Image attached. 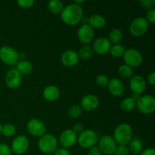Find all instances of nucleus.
<instances>
[{
  "label": "nucleus",
  "instance_id": "13",
  "mask_svg": "<svg viewBox=\"0 0 155 155\" xmlns=\"http://www.w3.org/2000/svg\"><path fill=\"white\" fill-rule=\"evenodd\" d=\"M77 142V135L71 129L62 132L59 137V142L62 148L68 149L74 146Z\"/></svg>",
  "mask_w": 155,
  "mask_h": 155
},
{
  "label": "nucleus",
  "instance_id": "37",
  "mask_svg": "<svg viewBox=\"0 0 155 155\" xmlns=\"http://www.w3.org/2000/svg\"><path fill=\"white\" fill-rule=\"evenodd\" d=\"M145 19L148 21V23L151 24H154L155 22V10L154 8L150 9L147 12L146 18Z\"/></svg>",
  "mask_w": 155,
  "mask_h": 155
},
{
  "label": "nucleus",
  "instance_id": "18",
  "mask_svg": "<svg viewBox=\"0 0 155 155\" xmlns=\"http://www.w3.org/2000/svg\"><path fill=\"white\" fill-rule=\"evenodd\" d=\"M79 59L80 58H79L78 53L72 49L67 50L62 54L61 58L62 64L68 68L77 65L79 62Z\"/></svg>",
  "mask_w": 155,
  "mask_h": 155
},
{
  "label": "nucleus",
  "instance_id": "10",
  "mask_svg": "<svg viewBox=\"0 0 155 155\" xmlns=\"http://www.w3.org/2000/svg\"><path fill=\"white\" fill-rule=\"evenodd\" d=\"M30 147V141L25 136H18L12 141L11 145V150L12 153L17 155L25 154Z\"/></svg>",
  "mask_w": 155,
  "mask_h": 155
},
{
  "label": "nucleus",
  "instance_id": "21",
  "mask_svg": "<svg viewBox=\"0 0 155 155\" xmlns=\"http://www.w3.org/2000/svg\"><path fill=\"white\" fill-rule=\"evenodd\" d=\"M88 24L93 29H101L106 25V19L102 15H93L88 19Z\"/></svg>",
  "mask_w": 155,
  "mask_h": 155
},
{
  "label": "nucleus",
  "instance_id": "17",
  "mask_svg": "<svg viewBox=\"0 0 155 155\" xmlns=\"http://www.w3.org/2000/svg\"><path fill=\"white\" fill-rule=\"evenodd\" d=\"M92 47L94 52L98 54L103 55V54H105L107 52H109L110 47H111V44L109 42L107 38L101 36V37L98 38L94 41Z\"/></svg>",
  "mask_w": 155,
  "mask_h": 155
},
{
  "label": "nucleus",
  "instance_id": "14",
  "mask_svg": "<svg viewBox=\"0 0 155 155\" xmlns=\"http://www.w3.org/2000/svg\"><path fill=\"white\" fill-rule=\"evenodd\" d=\"M22 82V75L16 69H12L8 71L5 76L6 86L12 89L19 87Z\"/></svg>",
  "mask_w": 155,
  "mask_h": 155
},
{
  "label": "nucleus",
  "instance_id": "35",
  "mask_svg": "<svg viewBox=\"0 0 155 155\" xmlns=\"http://www.w3.org/2000/svg\"><path fill=\"white\" fill-rule=\"evenodd\" d=\"M18 5L24 8H31L34 4V1L33 0H18L17 1Z\"/></svg>",
  "mask_w": 155,
  "mask_h": 155
},
{
  "label": "nucleus",
  "instance_id": "43",
  "mask_svg": "<svg viewBox=\"0 0 155 155\" xmlns=\"http://www.w3.org/2000/svg\"><path fill=\"white\" fill-rule=\"evenodd\" d=\"M85 2V1H83V0H81V1H74L73 2V3H74V4H76V5H80V4H83V3H84Z\"/></svg>",
  "mask_w": 155,
  "mask_h": 155
},
{
  "label": "nucleus",
  "instance_id": "41",
  "mask_svg": "<svg viewBox=\"0 0 155 155\" xmlns=\"http://www.w3.org/2000/svg\"><path fill=\"white\" fill-rule=\"evenodd\" d=\"M139 155H155V150L153 148H148L142 150Z\"/></svg>",
  "mask_w": 155,
  "mask_h": 155
},
{
  "label": "nucleus",
  "instance_id": "5",
  "mask_svg": "<svg viewBox=\"0 0 155 155\" xmlns=\"http://www.w3.org/2000/svg\"><path fill=\"white\" fill-rule=\"evenodd\" d=\"M20 54L15 48L5 45L0 48V60L8 65H14L18 63Z\"/></svg>",
  "mask_w": 155,
  "mask_h": 155
},
{
  "label": "nucleus",
  "instance_id": "32",
  "mask_svg": "<svg viewBox=\"0 0 155 155\" xmlns=\"http://www.w3.org/2000/svg\"><path fill=\"white\" fill-rule=\"evenodd\" d=\"M109 83V78L104 74H100L95 79V83L98 87L104 88L107 86Z\"/></svg>",
  "mask_w": 155,
  "mask_h": 155
},
{
  "label": "nucleus",
  "instance_id": "34",
  "mask_svg": "<svg viewBox=\"0 0 155 155\" xmlns=\"http://www.w3.org/2000/svg\"><path fill=\"white\" fill-rule=\"evenodd\" d=\"M0 155H12L11 148L5 143H0Z\"/></svg>",
  "mask_w": 155,
  "mask_h": 155
},
{
  "label": "nucleus",
  "instance_id": "4",
  "mask_svg": "<svg viewBox=\"0 0 155 155\" xmlns=\"http://www.w3.org/2000/svg\"><path fill=\"white\" fill-rule=\"evenodd\" d=\"M38 148L45 154H53L58 148V139L53 135L45 133L39 138Z\"/></svg>",
  "mask_w": 155,
  "mask_h": 155
},
{
  "label": "nucleus",
  "instance_id": "38",
  "mask_svg": "<svg viewBox=\"0 0 155 155\" xmlns=\"http://www.w3.org/2000/svg\"><path fill=\"white\" fill-rule=\"evenodd\" d=\"M53 155H71L68 149L64 148H58L53 152Z\"/></svg>",
  "mask_w": 155,
  "mask_h": 155
},
{
  "label": "nucleus",
  "instance_id": "6",
  "mask_svg": "<svg viewBox=\"0 0 155 155\" xmlns=\"http://www.w3.org/2000/svg\"><path fill=\"white\" fill-rule=\"evenodd\" d=\"M136 107L139 112L144 114H151L155 110V98L150 95L140 96L136 101Z\"/></svg>",
  "mask_w": 155,
  "mask_h": 155
},
{
  "label": "nucleus",
  "instance_id": "3",
  "mask_svg": "<svg viewBox=\"0 0 155 155\" xmlns=\"http://www.w3.org/2000/svg\"><path fill=\"white\" fill-rule=\"evenodd\" d=\"M98 136L95 131L92 130H83L79 134L77 137V142L81 148L85 149H89L95 146L98 141Z\"/></svg>",
  "mask_w": 155,
  "mask_h": 155
},
{
  "label": "nucleus",
  "instance_id": "19",
  "mask_svg": "<svg viewBox=\"0 0 155 155\" xmlns=\"http://www.w3.org/2000/svg\"><path fill=\"white\" fill-rule=\"evenodd\" d=\"M107 88L111 95L114 96H120L124 92V85L120 80L117 78H113L109 80Z\"/></svg>",
  "mask_w": 155,
  "mask_h": 155
},
{
  "label": "nucleus",
  "instance_id": "16",
  "mask_svg": "<svg viewBox=\"0 0 155 155\" xmlns=\"http://www.w3.org/2000/svg\"><path fill=\"white\" fill-rule=\"evenodd\" d=\"M99 105V100L98 97L92 94L85 95L80 101V107L86 111H93Z\"/></svg>",
  "mask_w": 155,
  "mask_h": 155
},
{
  "label": "nucleus",
  "instance_id": "26",
  "mask_svg": "<svg viewBox=\"0 0 155 155\" xmlns=\"http://www.w3.org/2000/svg\"><path fill=\"white\" fill-rule=\"evenodd\" d=\"M123 36H124V34H123V32L121 31V30L115 28L110 30L107 39L110 42V44L115 45V44H120V42L123 39Z\"/></svg>",
  "mask_w": 155,
  "mask_h": 155
},
{
  "label": "nucleus",
  "instance_id": "20",
  "mask_svg": "<svg viewBox=\"0 0 155 155\" xmlns=\"http://www.w3.org/2000/svg\"><path fill=\"white\" fill-rule=\"evenodd\" d=\"M44 99L48 101H54L60 97V90L57 86L54 85H50L44 89L42 92Z\"/></svg>",
  "mask_w": 155,
  "mask_h": 155
},
{
  "label": "nucleus",
  "instance_id": "2",
  "mask_svg": "<svg viewBox=\"0 0 155 155\" xmlns=\"http://www.w3.org/2000/svg\"><path fill=\"white\" fill-rule=\"evenodd\" d=\"M114 139L119 145H127L133 138V129L128 124H121L115 128Z\"/></svg>",
  "mask_w": 155,
  "mask_h": 155
},
{
  "label": "nucleus",
  "instance_id": "30",
  "mask_svg": "<svg viewBox=\"0 0 155 155\" xmlns=\"http://www.w3.org/2000/svg\"><path fill=\"white\" fill-rule=\"evenodd\" d=\"M15 133H16V128L13 124H6L2 127L1 134H2L5 137H12L15 136Z\"/></svg>",
  "mask_w": 155,
  "mask_h": 155
},
{
  "label": "nucleus",
  "instance_id": "12",
  "mask_svg": "<svg viewBox=\"0 0 155 155\" xmlns=\"http://www.w3.org/2000/svg\"><path fill=\"white\" fill-rule=\"evenodd\" d=\"M95 36V30L88 24H83L80 27L77 31V37L84 45H89L92 42Z\"/></svg>",
  "mask_w": 155,
  "mask_h": 155
},
{
  "label": "nucleus",
  "instance_id": "40",
  "mask_svg": "<svg viewBox=\"0 0 155 155\" xmlns=\"http://www.w3.org/2000/svg\"><path fill=\"white\" fill-rule=\"evenodd\" d=\"M102 153L101 152L100 149L98 148V146H93L90 148L88 151L87 155H101Z\"/></svg>",
  "mask_w": 155,
  "mask_h": 155
},
{
  "label": "nucleus",
  "instance_id": "23",
  "mask_svg": "<svg viewBox=\"0 0 155 155\" xmlns=\"http://www.w3.org/2000/svg\"><path fill=\"white\" fill-rule=\"evenodd\" d=\"M33 64L27 60H21L17 63L16 70L21 75H29L33 71Z\"/></svg>",
  "mask_w": 155,
  "mask_h": 155
},
{
  "label": "nucleus",
  "instance_id": "24",
  "mask_svg": "<svg viewBox=\"0 0 155 155\" xmlns=\"http://www.w3.org/2000/svg\"><path fill=\"white\" fill-rule=\"evenodd\" d=\"M64 8V3L60 0H51L48 2V10L54 15H61Z\"/></svg>",
  "mask_w": 155,
  "mask_h": 155
},
{
  "label": "nucleus",
  "instance_id": "44",
  "mask_svg": "<svg viewBox=\"0 0 155 155\" xmlns=\"http://www.w3.org/2000/svg\"><path fill=\"white\" fill-rule=\"evenodd\" d=\"M2 125L0 124V134H1V132H2Z\"/></svg>",
  "mask_w": 155,
  "mask_h": 155
},
{
  "label": "nucleus",
  "instance_id": "42",
  "mask_svg": "<svg viewBox=\"0 0 155 155\" xmlns=\"http://www.w3.org/2000/svg\"><path fill=\"white\" fill-rule=\"evenodd\" d=\"M148 82L150 85H151V86H154L155 85V72H154V71H152V72L148 75Z\"/></svg>",
  "mask_w": 155,
  "mask_h": 155
},
{
  "label": "nucleus",
  "instance_id": "11",
  "mask_svg": "<svg viewBox=\"0 0 155 155\" xmlns=\"http://www.w3.org/2000/svg\"><path fill=\"white\" fill-rule=\"evenodd\" d=\"M27 129L30 135L36 137L40 138L46 133V127L45 124L37 118L30 120L27 124Z\"/></svg>",
  "mask_w": 155,
  "mask_h": 155
},
{
  "label": "nucleus",
  "instance_id": "36",
  "mask_svg": "<svg viewBox=\"0 0 155 155\" xmlns=\"http://www.w3.org/2000/svg\"><path fill=\"white\" fill-rule=\"evenodd\" d=\"M139 3L142 7L150 10V9H152L153 6L155 4V1L154 0H141L139 1Z\"/></svg>",
  "mask_w": 155,
  "mask_h": 155
},
{
  "label": "nucleus",
  "instance_id": "15",
  "mask_svg": "<svg viewBox=\"0 0 155 155\" xmlns=\"http://www.w3.org/2000/svg\"><path fill=\"white\" fill-rule=\"evenodd\" d=\"M130 88L133 93L141 95L146 89V82L142 76H133L130 80Z\"/></svg>",
  "mask_w": 155,
  "mask_h": 155
},
{
  "label": "nucleus",
  "instance_id": "25",
  "mask_svg": "<svg viewBox=\"0 0 155 155\" xmlns=\"http://www.w3.org/2000/svg\"><path fill=\"white\" fill-rule=\"evenodd\" d=\"M120 107L124 112H131L136 109V102L131 97H128V98H124L121 101L120 104Z\"/></svg>",
  "mask_w": 155,
  "mask_h": 155
},
{
  "label": "nucleus",
  "instance_id": "45",
  "mask_svg": "<svg viewBox=\"0 0 155 155\" xmlns=\"http://www.w3.org/2000/svg\"><path fill=\"white\" fill-rule=\"evenodd\" d=\"M45 155H53L52 154H45Z\"/></svg>",
  "mask_w": 155,
  "mask_h": 155
},
{
  "label": "nucleus",
  "instance_id": "22",
  "mask_svg": "<svg viewBox=\"0 0 155 155\" xmlns=\"http://www.w3.org/2000/svg\"><path fill=\"white\" fill-rule=\"evenodd\" d=\"M128 145L129 150L134 155H139L143 150V144H142V140L139 138H132Z\"/></svg>",
  "mask_w": 155,
  "mask_h": 155
},
{
  "label": "nucleus",
  "instance_id": "31",
  "mask_svg": "<svg viewBox=\"0 0 155 155\" xmlns=\"http://www.w3.org/2000/svg\"><path fill=\"white\" fill-rule=\"evenodd\" d=\"M82 112H83V109L79 105H72L71 107H69L68 109V115L70 117L73 118V119H76L81 116Z\"/></svg>",
  "mask_w": 155,
  "mask_h": 155
},
{
  "label": "nucleus",
  "instance_id": "39",
  "mask_svg": "<svg viewBox=\"0 0 155 155\" xmlns=\"http://www.w3.org/2000/svg\"><path fill=\"white\" fill-rule=\"evenodd\" d=\"M76 134H80L84 130V127H83V125L80 123H78V124H76L73 127V129H71Z\"/></svg>",
  "mask_w": 155,
  "mask_h": 155
},
{
  "label": "nucleus",
  "instance_id": "33",
  "mask_svg": "<svg viewBox=\"0 0 155 155\" xmlns=\"http://www.w3.org/2000/svg\"><path fill=\"white\" fill-rule=\"evenodd\" d=\"M130 153L127 145H118L113 155H128Z\"/></svg>",
  "mask_w": 155,
  "mask_h": 155
},
{
  "label": "nucleus",
  "instance_id": "7",
  "mask_svg": "<svg viewBox=\"0 0 155 155\" xmlns=\"http://www.w3.org/2000/svg\"><path fill=\"white\" fill-rule=\"evenodd\" d=\"M149 28V23L143 17H138L132 21L130 26V32L133 36L140 37L143 36Z\"/></svg>",
  "mask_w": 155,
  "mask_h": 155
},
{
  "label": "nucleus",
  "instance_id": "1",
  "mask_svg": "<svg viewBox=\"0 0 155 155\" xmlns=\"http://www.w3.org/2000/svg\"><path fill=\"white\" fill-rule=\"evenodd\" d=\"M83 18V8L80 5L69 4L64 6L61 13V18L68 26H75L82 21Z\"/></svg>",
  "mask_w": 155,
  "mask_h": 155
},
{
  "label": "nucleus",
  "instance_id": "9",
  "mask_svg": "<svg viewBox=\"0 0 155 155\" xmlns=\"http://www.w3.org/2000/svg\"><path fill=\"white\" fill-rule=\"evenodd\" d=\"M98 147L101 153L105 155H113L117 147V144L113 136L104 135L98 139Z\"/></svg>",
  "mask_w": 155,
  "mask_h": 155
},
{
  "label": "nucleus",
  "instance_id": "29",
  "mask_svg": "<svg viewBox=\"0 0 155 155\" xmlns=\"http://www.w3.org/2000/svg\"><path fill=\"white\" fill-rule=\"evenodd\" d=\"M117 71L119 75L124 79L131 78V77H133V74H134L133 69L130 67L126 65L125 64L120 65L119 68H118Z\"/></svg>",
  "mask_w": 155,
  "mask_h": 155
},
{
  "label": "nucleus",
  "instance_id": "27",
  "mask_svg": "<svg viewBox=\"0 0 155 155\" xmlns=\"http://www.w3.org/2000/svg\"><path fill=\"white\" fill-rule=\"evenodd\" d=\"M94 54V51L92 49V47L89 45H85L83 47H81L79 51L78 55L79 58L83 60H87L90 58Z\"/></svg>",
  "mask_w": 155,
  "mask_h": 155
},
{
  "label": "nucleus",
  "instance_id": "28",
  "mask_svg": "<svg viewBox=\"0 0 155 155\" xmlns=\"http://www.w3.org/2000/svg\"><path fill=\"white\" fill-rule=\"evenodd\" d=\"M110 53L113 57L120 58L122 57L126 51V48L121 44H115L111 45L110 48Z\"/></svg>",
  "mask_w": 155,
  "mask_h": 155
},
{
  "label": "nucleus",
  "instance_id": "8",
  "mask_svg": "<svg viewBox=\"0 0 155 155\" xmlns=\"http://www.w3.org/2000/svg\"><path fill=\"white\" fill-rule=\"evenodd\" d=\"M123 57L125 64L131 68L139 67L143 62V57L142 54L136 48H131L126 49Z\"/></svg>",
  "mask_w": 155,
  "mask_h": 155
}]
</instances>
